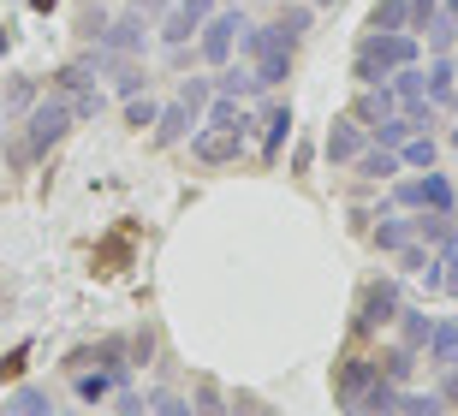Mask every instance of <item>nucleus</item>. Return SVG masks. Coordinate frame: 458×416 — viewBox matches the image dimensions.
<instances>
[{
    "label": "nucleus",
    "mask_w": 458,
    "mask_h": 416,
    "mask_svg": "<svg viewBox=\"0 0 458 416\" xmlns=\"http://www.w3.org/2000/svg\"><path fill=\"white\" fill-rule=\"evenodd\" d=\"M423 285H428V292H446V262H441V256H428V267H423Z\"/></svg>",
    "instance_id": "ea45409f"
},
{
    "label": "nucleus",
    "mask_w": 458,
    "mask_h": 416,
    "mask_svg": "<svg viewBox=\"0 0 458 416\" xmlns=\"http://www.w3.org/2000/svg\"><path fill=\"white\" fill-rule=\"evenodd\" d=\"M191 30H203V24H197V18H191L185 6H173V13H167V24H161V42L185 48V42H191Z\"/></svg>",
    "instance_id": "bb28decb"
},
{
    "label": "nucleus",
    "mask_w": 458,
    "mask_h": 416,
    "mask_svg": "<svg viewBox=\"0 0 458 416\" xmlns=\"http://www.w3.org/2000/svg\"><path fill=\"white\" fill-rule=\"evenodd\" d=\"M435 155H441L435 137H411L405 149H399V166H435Z\"/></svg>",
    "instance_id": "2f4dec72"
},
{
    "label": "nucleus",
    "mask_w": 458,
    "mask_h": 416,
    "mask_svg": "<svg viewBox=\"0 0 458 416\" xmlns=\"http://www.w3.org/2000/svg\"><path fill=\"white\" fill-rule=\"evenodd\" d=\"M453 36H458V24H453Z\"/></svg>",
    "instance_id": "8fccbe9b"
},
{
    "label": "nucleus",
    "mask_w": 458,
    "mask_h": 416,
    "mask_svg": "<svg viewBox=\"0 0 458 416\" xmlns=\"http://www.w3.org/2000/svg\"><path fill=\"white\" fill-rule=\"evenodd\" d=\"M435 18H441V0H411V36H417V30H428Z\"/></svg>",
    "instance_id": "e433bc0d"
},
{
    "label": "nucleus",
    "mask_w": 458,
    "mask_h": 416,
    "mask_svg": "<svg viewBox=\"0 0 458 416\" xmlns=\"http://www.w3.org/2000/svg\"><path fill=\"white\" fill-rule=\"evenodd\" d=\"M399 285L393 280H369L363 292H357V310H352V333L357 339H369V333H381V327H393L399 321Z\"/></svg>",
    "instance_id": "7ed1b4c3"
},
{
    "label": "nucleus",
    "mask_w": 458,
    "mask_h": 416,
    "mask_svg": "<svg viewBox=\"0 0 458 416\" xmlns=\"http://www.w3.org/2000/svg\"><path fill=\"white\" fill-rule=\"evenodd\" d=\"M417 244H428L435 256H441V250H453V244H458L453 215H417Z\"/></svg>",
    "instance_id": "4468645a"
},
{
    "label": "nucleus",
    "mask_w": 458,
    "mask_h": 416,
    "mask_svg": "<svg viewBox=\"0 0 458 416\" xmlns=\"http://www.w3.org/2000/svg\"><path fill=\"white\" fill-rule=\"evenodd\" d=\"M399 345H411V351H423L428 345V333H435V316H423V310H399Z\"/></svg>",
    "instance_id": "6ab92c4d"
},
{
    "label": "nucleus",
    "mask_w": 458,
    "mask_h": 416,
    "mask_svg": "<svg viewBox=\"0 0 458 416\" xmlns=\"http://www.w3.org/2000/svg\"><path fill=\"white\" fill-rule=\"evenodd\" d=\"M322 149H327V161H334V166H352L357 155L369 149V132H363L357 119H334V132H327Z\"/></svg>",
    "instance_id": "0eeeda50"
},
{
    "label": "nucleus",
    "mask_w": 458,
    "mask_h": 416,
    "mask_svg": "<svg viewBox=\"0 0 458 416\" xmlns=\"http://www.w3.org/2000/svg\"><path fill=\"white\" fill-rule=\"evenodd\" d=\"M453 220H458V215H453Z\"/></svg>",
    "instance_id": "864d4df0"
},
{
    "label": "nucleus",
    "mask_w": 458,
    "mask_h": 416,
    "mask_svg": "<svg viewBox=\"0 0 458 416\" xmlns=\"http://www.w3.org/2000/svg\"><path fill=\"white\" fill-rule=\"evenodd\" d=\"M107 393H114V375L107 369H78V399L84 404H102Z\"/></svg>",
    "instance_id": "a878e982"
},
{
    "label": "nucleus",
    "mask_w": 458,
    "mask_h": 416,
    "mask_svg": "<svg viewBox=\"0 0 458 416\" xmlns=\"http://www.w3.org/2000/svg\"><path fill=\"white\" fill-rule=\"evenodd\" d=\"M393 202H399V208H423V215H453L458 191L435 173V166H428L423 179H399V184H393Z\"/></svg>",
    "instance_id": "20e7f679"
},
{
    "label": "nucleus",
    "mask_w": 458,
    "mask_h": 416,
    "mask_svg": "<svg viewBox=\"0 0 458 416\" xmlns=\"http://www.w3.org/2000/svg\"><path fill=\"white\" fill-rule=\"evenodd\" d=\"M149 411L155 416H197L191 399H179V393H167V386H155V393H149Z\"/></svg>",
    "instance_id": "473e14b6"
},
{
    "label": "nucleus",
    "mask_w": 458,
    "mask_h": 416,
    "mask_svg": "<svg viewBox=\"0 0 458 416\" xmlns=\"http://www.w3.org/2000/svg\"><path fill=\"white\" fill-rule=\"evenodd\" d=\"M310 13H316V6H280V18H274V24H280V36H286V42H298V36L310 30Z\"/></svg>",
    "instance_id": "7c9ffc66"
},
{
    "label": "nucleus",
    "mask_w": 458,
    "mask_h": 416,
    "mask_svg": "<svg viewBox=\"0 0 458 416\" xmlns=\"http://www.w3.org/2000/svg\"><path fill=\"white\" fill-rule=\"evenodd\" d=\"M352 173H357V179H393V173H399V149H381V143H369V149L352 161Z\"/></svg>",
    "instance_id": "a211bd4d"
},
{
    "label": "nucleus",
    "mask_w": 458,
    "mask_h": 416,
    "mask_svg": "<svg viewBox=\"0 0 458 416\" xmlns=\"http://www.w3.org/2000/svg\"><path fill=\"white\" fill-rule=\"evenodd\" d=\"M399 66H417V36L411 30H369L363 42H357L352 78L369 89V83H387Z\"/></svg>",
    "instance_id": "f257e3e1"
},
{
    "label": "nucleus",
    "mask_w": 458,
    "mask_h": 416,
    "mask_svg": "<svg viewBox=\"0 0 458 416\" xmlns=\"http://www.w3.org/2000/svg\"><path fill=\"white\" fill-rule=\"evenodd\" d=\"M393 114H399V96H393V83H369V89L352 101V119L363 125V132H369V125H381V119H393Z\"/></svg>",
    "instance_id": "1a4fd4ad"
},
{
    "label": "nucleus",
    "mask_w": 458,
    "mask_h": 416,
    "mask_svg": "<svg viewBox=\"0 0 458 416\" xmlns=\"http://www.w3.org/2000/svg\"><path fill=\"white\" fill-rule=\"evenodd\" d=\"M453 149H458V132H453Z\"/></svg>",
    "instance_id": "09e8293b"
},
{
    "label": "nucleus",
    "mask_w": 458,
    "mask_h": 416,
    "mask_svg": "<svg viewBox=\"0 0 458 416\" xmlns=\"http://www.w3.org/2000/svg\"><path fill=\"white\" fill-rule=\"evenodd\" d=\"M155 119H161V107H155V101L149 96H143V101H125V125H137V132H143V125H155Z\"/></svg>",
    "instance_id": "c9c22d12"
},
{
    "label": "nucleus",
    "mask_w": 458,
    "mask_h": 416,
    "mask_svg": "<svg viewBox=\"0 0 458 416\" xmlns=\"http://www.w3.org/2000/svg\"><path fill=\"white\" fill-rule=\"evenodd\" d=\"M411 369H417V351H411V345H399V351L387 357V363H381V381L405 386V381H411Z\"/></svg>",
    "instance_id": "cd10ccee"
},
{
    "label": "nucleus",
    "mask_w": 458,
    "mask_h": 416,
    "mask_svg": "<svg viewBox=\"0 0 458 416\" xmlns=\"http://www.w3.org/2000/svg\"><path fill=\"white\" fill-rule=\"evenodd\" d=\"M393 96H399V107H411V101H428V78L417 66H399L393 72Z\"/></svg>",
    "instance_id": "5701e85b"
},
{
    "label": "nucleus",
    "mask_w": 458,
    "mask_h": 416,
    "mask_svg": "<svg viewBox=\"0 0 458 416\" xmlns=\"http://www.w3.org/2000/svg\"><path fill=\"white\" fill-rule=\"evenodd\" d=\"M54 416H60V411H54Z\"/></svg>",
    "instance_id": "603ef678"
},
{
    "label": "nucleus",
    "mask_w": 458,
    "mask_h": 416,
    "mask_svg": "<svg viewBox=\"0 0 458 416\" xmlns=\"http://www.w3.org/2000/svg\"><path fill=\"white\" fill-rule=\"evenodd\" d=\"M96 48L102 54H114V60H131L137 48H143V18L137 13H125V18H114L102 36H96Z\"/></svg>",
    "instance_id": "6e6552de"
},
{
    "label": "nucleus",
    "mask_w": 458,
    "mask_h": 416,
    "mask_svg": "<svg viewBox=\"0 0 458 416\" xmlns=\"http://www.w3.org/2000/svg\"><path fill=\"white\" fill-rule=\"evenodd\" d=\"M78 119H72V101H36L30 114H24V137L18 143H6V161L13 166H30V161H42V155L60 143V137L72 132Z\"/></svg>",
    "instance_id": "f03ea898"
},
{
    "label": "nucleus",
    "mask_w": 458,
    "mask_h": 416,
    "mask_svg": "<svg viewBox=\"0 0 458 416\" xmlns=\"http://www.w3.org/2000/svg\"><path fill=\"white\" fill-rule=\"evenodd\" d=\"M428 369H458V321H435V333H428Z\"/></svg>",
    "instance_id": "f8f14e48"
},
{
    "label": "nucleus",
    "mask_w": 458,
    "mask_h": 416,
    "mask_svg": "<svg viewBox=\"0 0 458 416\" xmlns=\"http://www.w3.org/2000/svg\"><path fill=\"white\" fill-rule=\"evenodd\" d=\"M191 411H197V416H226L221 386H215V381H203V386H197V404H191Z\"/></svg>",
    "instance_id": "f704fd0d"
},
{
    "label": "nucleus",
    "mask_w": 458,
    "mask_h": 416,
    "mask_svg": "<svg viewBox=\"0 0 458 416\" xmlns=\"http://www.w3.org/2000/svg\"><path fill=\"white\" fill-rule=\"evenodd\" d=\"M375 250H393V256H399V250L411 244V238H417V220H399V215H387L381 220V226H375Z\"/></svg>",
    "instance_id": "aec40b11"
},
{
    "label": "nucleus",
    "mask_w": 458,
    "mask_h": 416,
    "mask_svg": "<svg viewBox=\"0 0 458 416\" xmlns=\"http://www.w3.org/2000/svg\"><path fill=\"white\" fill-rule=\"evenodd\" d=\"M6 416H54V404H48V393H42V386H18L13 404H6Z\"/></svg>",
    "instance_id": "b1692460"
},
{
    "label": "nucleus",
    "mask_w": 458,
    "mask_h": 416,
    "mask_svg": "<svg viewBox=\"0 0 458 416\" xmlns=\"http://www.w3.org/2000/svg\"><path fill=\"white\" fill-rule=\"evenodd\" d=\"M441 399L458 404V369H446V381H441Z\"/></svg>",
    "instance_id": "c03bdc74"
},
{
    "label": "nucleus",
    "mask_w": 458,
    "mask_h": 416,
    "mask_svg": "<svg viewBox=\"0 0 458 416\" xmlns=\"http://www.w3.org/2000/svg\"><path fill=\"white\" fill-rule=\"evenodd\" d=\"M310 6H334V0H310Z\"/></svg>",
    "instance_id": "49530a36"
},
{
    "label": "nucleus",
    "mask_w": 458,
    "mask_h": 416,
    "mask_svg": "<svg viewBox=\"0 0 458 416\" xmlns=\"http://www.w3.org/2000/svg\"><path fill=\"white\" fill-rule=\"evenodd\" d=\"M441 262H446V292L458 298V244H453V250H441Z\"/></svg>",
    "instance_id": "79ce46f5"
},
{
    "label": "nucleus",
    "mask_w": 458,
    "mask_h": 416,
    "mask_svg": "<svg viewBox=\"0 0 458 416\" xmlns=\"http://www.w3.org/2000/svg\"><path fill=\"white\" fill-rule=\"evenodd\" d=\"M96 114H102V89H89V83H84L78 101H72V119H96Z\"/></svg>",
    "instance_id": "4c0bfd02"
},
{
    "label": "nucleus",
    "mask_w": 458,
    "mask_h": 416,
    "mask_svg": "<svg viewBox=\"0 0 458 416\" xmlns=\"http://www.w3.org/2000/svg\"><path fill=\"white\" fill-rule=\"evenodd\" d=\"M197 107H185V101H173V107H161V119H155V143H179V137L197 125Z\"/></svg>",
    "instance_id": "ddd939ff"
},
{
    "label": "nucleus",
    "mask_w": 458,
    "mask_h": 416,
    "mask_svg": "<svg viewBox=\"0 0 458 416\" xmlns=\"http://www.w3.org/2000/svg\"><path fill=\"white\" fill-rule=\"evenodd\" d=\"M143 83H149V78H143V66H137V60H119V72H114V89H119V96L131 101Z\"/></svg>",
    "instance_id": "72a5a7b5"
},
{
    "label": "nucleus",
    "mask_w": 458,
    "mask_h": 416,
    "mask_svg": "<svg viewBox=\"0 0 458 416\" xmlns=\"http://www.w3.org/2000/svg\"><path fill=\"white\" fill-rule=\"evenodd\" d=\"M256 416H280V411H256Z\"/></svg>",
    "instance_id": "de8ad7c7"
},
{
    "label": "nucleus",
    "mask_w": 458,
    "mask_h": 416,
    "mask_svg": "<svg viewBox=\"0 0 458 416\" xmlns=\"http://www.w3.org/2000/svg\"><path fill=\"white\" fill-rule=\"evenodd\" d=\"M250 89H256V72L250 66H233V72L215 78V96H250Z\"/></svg>",
    "instance_id": "c85d7f7f"
},
{
    "label": "nucleus",
    "mask_w": 458,
    "mask_h": 416,
    "mask_svg": "<svg viewBox=\"0 0 458 416\" xmlns=\"http://www.w3.org/2000/svg\"><path fill=\"white\" fill-rule=\"evenodd\" d=\"M30 107H36V83L13 78V83H6V107H0V114H30Z\"/></svg>",
    "instance_id": "c756f323"
},
{
    "label": "nucleus",
    "mask_w": 458,
    "mask_h": 416,
    "mask_svg": "<svg viewBox=\"0 0 458 416\" xmlns=\"http://www.w3.org/2000/svg\"><path fill=\"white\" fill-rule=\"evenodd\" d=\"M441 6H446V13H453V18H458V0H441Z\"/></svg>",
    "instance_id": "a18cd8bd"
},
{
    "label": "nucleus",
    "mask_w": 458,
    "mask_h": 416,
    "mask_svg": "<svg viewBox=\"0 0 458 416\" xmlns=\"http://www.w3.org/2000/svg\"><path fill=\"white\" fill-rule=\"evenodd\" d=\"M179 6H185V13H191V18H197V24H203V18H208V13H215V0H179Z\"/></svg>",
    "instance_id": "37998d69"
},
{
    "label": "nucleus",
    "mask_w": 458,
    "mask_h": 416,
    "mask_svg": "<svg viewBox=\"0 0 458 416\" xmlns=\"http://www.w3.org/2000/svg\"><path fill=\"white\" fill-rule=\"evenodd\" d=\"M208 125H215V132H238V137H250V114L238 107V96H215V101H208Z\"/></svg>",
    "instance_id": "f3484780"
},
{
    "label": "nucleus",
    "mask_w": 458,
    "mask_h": 416,
    "mask_svg": "<svg viewBox=\"0 0 458 416\" xmlns=\"http://www.w3.org/2000/svg\"><path fill=\"white\" fill-rule=\"evenodd\" d=\"M24 357H30V345H18V351H6V363H0V381H13L18 369H24Z\"/></svg>",
    "instance_id": "a19ab883"
},
{
    "label": "nucleus",
    "mask_w": 458,
    "mask_h": 416,
    "mask_svg": "<svg viewBox=\"0 0 458 416\" xmlns=\"http://www.w3.org/2000/svg\"><path fill=\"white\" fill-rule=\"evenodd\" d=\"M238 30H244V18H238V13H208L203 18V60H215V66H221L226 54H233Z\"/></svg>",
    "instance_id": "423d86ee"
},
{
    "label": "nucleus",
    "mask_w": 458,
    "mask_h": 416,
    "mask_svg": "<svg viewBox=\"0 0 458 416\" xmlns=\"http://www.w3.org/2000/svg\"><path fill=\"white\" fill-rule=\"evenodd\" d=\"M423 132L411 114H393V119H381V125H369V143H381V149H405L411 137Z\"/></svg>",
    "instance_id": "2eb2a0df"
},
{
    "label": "nucleus",
    "mask_w": 458,
    "mask_h": 416,
    "mask_svg": "<svg viewBox=\"0 0 458 416\" xmlns=\"http://www.w3.org/2000/svg\"><path fill=\"white\" fill-rule=\"evenodd\" d=\"M250 72H256V89H274V83H286V78H292V48H286V42L262 48V54L250 60Z\"/></svg>",
    "instance_id": "9b49d317"
},
{
    "label": "nucleus",
    "mask_w": 458,
    "mask_h": 416,
    "mask_svg": "<svg viewBox=\"0 0 458 416\" xmlns=\"http://www.w3.org/2000/svg\"><path fill=\"white\" fill-rule=\"evenodd\" d=\"M345 416H399V386H393V381H375Z\"/></svg>",
    "instance_id": "dca6fc26"
},
{
    "label": "nucleus",
    "mask_w": 458,
    "mask_h": 416,
    "mask_svg": "<svg viewBox=\"0 0 458 416\" xmlns=\"http://www.w3.org/2000/svg\"><path fill=\"white\" fill-rule=\"evenodd\" d=\"M369 30H411V0H375Z\"/></svg>",
    "instance_id": "4be33fe9"
},
{
    "label": "nucleus",
    "mask_w": 458,
    "mask_h": 416,
    "mask_svg": "<svg viewBox=\"0 0 458 416\" xmlns=\"http://www.w3.org/2000/svg\"><path fill=\"white\" fill-rule=\"evenodd\" d=\"M399 416H446V399L441 393H405L399 386Z\"/></svg>",
    "instance_id": "393cba45"
},
{
    "label": "nucleus",
    "mask_w": 458,
    "mask_h": 416,
    "mask_svg": "<svg viewBox=\"0 0 458 416\" xmlns=\"http://www.w3.org/2000/svg\"><path fill=\"white\" fill-rule=\"evenodd\" d=\"M0 416H6V411H0Z\"/></svg>",
    "instance_id": "3c124183"
},
{
    "label": "nucleus",
    "mask_w": 458,
    "mask_h": 416,
    "mask_svg": "<svg viewBox=\"0 0 458 416\" xmlns=\"http://www.w3.org/2000/svg\"><path fill=\"white\" fill-rule=\"evenodd\" d=\"M286 137H292V107L280 101V107H268V114H262V149L280 155V143H286Z\"/></svg>",
    "instance_id": "412c9836"
},
{
    "label": "nucleus",
    "mask_w": 458,
    "mask_h": 416,
    "mask_svg": "<svg viewBox=\"0 0 458 416\" xmlns=\"http://www.w3.org/2000/svg\"><path fill=\"white\" fill-rule=\"evenodd\" d=\"M114 411H119V416H155L149 404H143V399H137V393H131V386H119V399H114Z\"/></svg>",
    "instance_id": "58836bf2"
},
{
    "label": "nucleus",
    "mask_w": 458,
    "mask_h": 416,
    "mask_svg": "<svg viewBox=\"0 0 458 416\" xmlns=\"http://www.w3.org/2000/svg\"><path fill=\"white\" fill-rule=\"evenodd\" d=\"M238 149H244V137H238V132H215V125H208L203 137H191V155H197L203 166H226V161H238Z\"/></svg>",
    "instance_id": "9d476101"
},
{
    "label": "nucleus",
    "mask_w": 458,
    "mask_h": 416,
    "mask_svg": "<svg viewBox=\"0 0 458 416\" xmlns=\"http://www.w3.org/2000/svg\"><path fill=\"white\" fill-rule=\"evenodd\" d=\"M375 381H381V363H375V357H345L340 375H334V399H340V411H352Z\"/></svg>",
    "instance_id": "39448f33"
}]
</instances>
